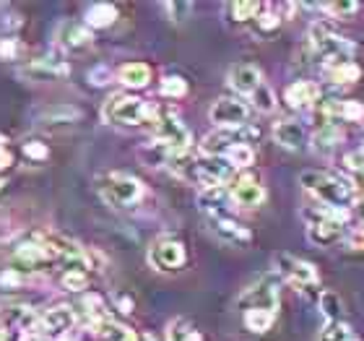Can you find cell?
<instances>
[{
	"mask_svg": "<svg viewBox=\"0 0 364 341\" xmlns=\"http://www.w3.org/2000/svg\"><path fill=\"white\" fill-rule=\"evenodd\" d=\"M6 185H8V180H6V177H3V174H0V193L6 190Z\"/></svg>",
	"mask_w": 364,
	"mask_h": 341,
	"instance_id": "obj_51",
	"label": "cell"
},
{
	"mask_svg": "<svg viewBox=\"0 0 364 341\" xmlns=\"http://www.w3.org/2000/svg\"><path fill=\"white\" fill-rule=\"evenodd\" d=\"M273 263H276V271L287 281H291L299 292L302 289L310 292V289L318 287V268L310 261H302V258L289 256V253H279V256L273 258Z\"/></svg>",
	"mask_w": 364,
	"mask_h": 341,
	"instance_id": "obj_10",
	"label": "cell"
},
{
	"mask_svg": "<svg viewBox=\"0 0 364 341\" xmlns=\"http://www.w3.org/2000/svg\"><path fill=\"white\" fill-rule=\"evenodd\" d=\"M109 78H112V73H109V68H105V65H99V68L89 70V81L94 86H105Z\"/></svg>",
	"mask_w": 364,
	"mask_h": 341,
	"instance_id": "obj_47",
	"label": "cell"
},
{
	"mask_svg": "<svg viewBox=\"0 0 364 341\" xmlns=\"http://www.w3.org/2000/svg\"><path fill=\"white\" fill-rule=\"evenodd\" d=\"M81 120V110H76V107H68V105H60V107H50V110H45L42 112V117H39V122L42 125H70V122Z\"/></svg>",
	"mask_w": 364,
	"mask_h": 341,
	"instance_id": "obj_28",
	"label": "cell"
},
{
	"mask_svg": "<svg viewBox=\"0 0 364 341\" xmlns=\"http://www.w3.org/2000/svg\"><path fill=\"white\" fill-rule=\"evenodd\" d=\"M138 341H154V339L149 334H141V336H138Z\"/></svg>",
	"mask_w": 364,
	"mask_h": 341,
	"instance_id": "obj_53",
	"label": "cell"
},
{
	"mask_svg": "<svg viewBox=\"0 0 364 341\" xmlns=\"http://www.w3.org/2000/svg\"><path fill=\"white\" fill-rule=\"evenodd\" d=\"M23 154H26V159H31V162H45L47 157H50V149H47V144H42V141H26V144H23Z\"/></svg>",
	"mask_w": 364,
	"mask_h": 341,
	"instance_id": "obj_44",
	"label": "cell"
},
{
	"mask_svg": "<svg viewBox=\"0 0 364 341\" xmlns=\"http://www.w3.org/2000/svg\"><path fill=\"white\" fill-rule=\"evenodd\" d=\"M154 117H156V107L136 94H112L102 105V120L117 128H138L144 122H154Z\"/></svg>",
	"mask_w": 364,
	"mask_h": 341,
	"instance_id": "obj_3",
	"label": "cell"
},
{
	"mask_svg": "<svg viewBox=\"0 0 364 341\" xmlns=\"http://www.w3.org/2000/svg\"><path fill=\"white\" fill-rule=\"evenodd\" d=\"M255 138H260V130L252 128L250 122L240 125V128H216L200 141V154H205V157H227L232 149L250 146Z\"/></svg>",
	"mask_w": 364,
	"mask_h": 341,
	"instance_id": "obj_8",
	"label": "cell"
},
{
	"mask_svg": "<svg viewBox=\"0 0 364 341\" xmlns=\"http://www.w3.org/2000/svg\"><path fill=\"white\" fill-rule=\"evenodd\" d=\"M23 53V45L16 37L0 39V61H18Z\"/></svg>",
	"mask_w": 364,
	"mask_h": 341,
	"instance_id": "obj_41",
	"label": "cell"
},
{
	"mask_svg": "<svg viewBox=\"0 0 364 341\" xmlns=\"http://www.w3.org/2000/svg\"><path fill=\"white\" fill-rule=\"evenodd\" d=\"M151 141L167 146L172 154H188L190 146H193V133L180 120V115H175L172 110H156Z\"/></svg>",
	"mask_w": 364,
	"mask_h": 341,
	"instance_id": "obj_7",
	"label": "cell"
},
{
	"mask_svg": "<svg viewBox=\"0 0 364 341\" xmlns=\"http://www.w3.org/2000/svg\"><path fill=\"white\" fill-rule=\"evenodd\" d=\"M114 21H117V8L109 6V3H94V6L86 8L84 23L91 31L107 29V26H112Z\"/></svg>",
	"mask_w": 364,
	"mask_h": 341,
	"instance_id": "obj_26",
	"label": "cell"
},
{
	"mask_svg": "<svg viewBox=\"0 0 364 341\" xmlns=\"http://www.w3.org/2000/svg\"><path fill=\"white\" fill-rule=\"evenodd\" d=\"M167 341H200V331L188 318H177L167 326Z\"/></svg>",
	"mask_w": 364,
	"mask_h": 341,
	"instance_id": "obj_33",
	"label": "cell"
},
{
	"mask_svg": "<svg viewBox=\"0 0 364 341\" xmlns=\"http://www.w3.org/2000/svg\"><path fill=\"white\" fill-rule=\"evenodd\" d=\"M250 99H252V105L258 107L260 112H273V110H276V94H273L268 84L260 86V89L255 91Z\"/></svg>",
	"mask_w": 364,
	"mask_h": 341,
	"instance_id": "obj_40",
	"label": "cell"
},
{
	"mask_svg": "<svg viewBox=\"0 0 364 341\" xmlns=\"http://www.w3.org/2000/svg\"><path fill=\"white\" fill-rule=\"evenodd\" d=\"M117 81L128 89H146L151 84V68L146 63H125L117 70Z\"/></svg>",
	"mask_w": 364,
	"mask_h": 341,
	"instance_id": "obj_24",
	"label": "cell"
},
{
	"mask_svg": "<svg viewBox=\"0 0 364 341\" xmlns=\"http://www.w3.org/2000/svg\"><path fill=\"white\" fill-rule=\"evenodd\" d=\"M320 99V86L312 81H294L284 91V102L294 110H310L315 102Z\"/></svg>",
	"mask_w": 364,
	"mask_h": 341,
	"instance_id": "obj_22",
	"label": "cell"
},
{
	"mask_svg": "<svg viewBox=\"0 0 364 341\" xmlns=\"http://www.w3.org/2000/svg\"><path fill=\"white\" fill-rule=\"evenodd\" d=\"M169 169L180 180L196 185V188H216V185H229L235 180L237 169L229 164L224 157H205V154H175L169 162Z\"/></svg>",
	"mask_w": 364,
	"mask_h": 341,
	"instance_id": "obj_1",
	"label": "cell"
},
{
	"mask_svg": "<svg viewBox=\"0 0 364 341\" xmlns=\"http://www.w3.org/2000/svg\"><path fill=\"white\" fill-rule=\"evenodd\" d=\"M149 263L151 268L161 273H172L180 271L182 266L188 263V253H185V245L177 240V237H156L149 248Z\"/></svg>",
	"mask_w": 364,
	"mask_h": 341,
	"instance_id": "obj_9",
	"label": "cell"
},
{
	"mask_svg": "<svg viewBox=\"0 0 364 341\" xmlns=\"http://www.w3.org/2000/svg\"><path fill=\"white\" fill-rule=\"evenodd\" d=\"M205 224H208V232H211L219 243L232 245V248H247L252 243V232L245 224L235 221L227 214H213V216H205Z\"/></svg>",
	"mask_w": 364,
	"mask_h": 341,
	"instance_id": "obj_12",
	"label": "cell"
},
{
	"mask_svg": "<svg viewBox=\"0 0 364 341\" xmlns=\"http://www.w3.org/2000/svg\"><path fill=\"white\" fill-rule=\"evenodd\" d=\"M229 196H232V204L240 209H258L266 201V188L252 174H237L235 180L229 182Z\"/></svg>",
	"mask_w": 364,
	"mask_h": 341,
	"instance_id": "obj_14",
	"label": "cell"
},
{
	"mask_svg": "<svg viewBox=\"0 0 364 341\" xmlns=\"http://www.w3.org/2000/svg\"><path fill=\"white\" fill-rule=\"evenodd\" d=\"M273 320H276V313H266V310L242 313L245 328H247V331H252V334H266L268 328L273 326Z\"/></svg>",
	"mask_w": 364,
	"mask_h": 341,
	"instance_id": "obj_32",
	"label": "cell"
},
{
	"mask_svg": "<svg viewBox=\"0 0 364 341\" xmlns=\"http://www.w3.org/2000/svg\"><path fill=\"white\" fill-rule=\"evenodd\" d=\"M320 115H323V120L357 122L364 117V105L362 102H354V99H331V102L323 105Z\"/></svg>",
	"mask_w": 364,
	"mask_h": 341,
	"instance_id": "obj_21",
	"label": "cell"
},
{
	"mask_svg": "<svg viewBox=\"0 0 364 341\" xmlns=\"http://www.w3.org/2000/svg\"><path fill=\"white\" fill-rule=\"evenodd\" d=\"M164 11H167L169 21L182 23L188 21L190 14H193V3H164Z\"/></svg>",
	"mask_w": 364,
	"mask_h": 341,
	"instance_id": "obj_42",
	"label": "cell"
},
{
	"mask_svg": "<svg viewBox=\"0 0 364 341\" xmlns=\"http://www.w3.org/2000/svg\"><path fill=\"white\" fill-rule=\"evenodd\" d=\"M68 73H70V65L63 58H55V55L31 61L26 68H21V76L34 78V81H55V78H65Z\"/></svg>",
	"mask_w": 364,
	"mask_h": 341,
	"instance_id": "obj_19",
	"label": "cell"
},
{
	"mask_svg": "<svg viewBox=\"0 0 364 341\" xmlns=\"http://www.w3.org/2000/svg\"><path fill=\"white\" fill-rule=\"evenodd\" d=\"M76 323H78V315L73 308H68V305H55V308L42 313L39 326L34 334H45V336H50V339H58V336L68 334Z\"/></svg>",
	"mask_w": 364,
	"mask_h": 341,
	"instance_id": "obj_16",
	"label": "cell"
},
{
	"mask_svg": "<svg viewBox=\"0 0 364 341\" xmlns=\"http://www.w3.org/2000/svg\"><path fill=\"white\" fill-rule=\"evenodd\" d=\"M60 287L68 289V292H84L89 287V271H81V268H70V271L60 273Z\"/></svg>",
	"mask_w": 364,
	"mask_h": 341,
	"instance_id": "obj_36",
	"label": "cell"
},
{
	"mask_svg": "<svg viewBox=\"0 0 364 341\" xmlns=\"http://www.w3.org/2000/svg\"><path fill=\"white\" fill-rule=\"evenodd\" d=\"M55 39H58V45L63 50H86L94 42V31L84 21H63L58 26Z\"/></svg>",
	"mask_w": 364,
	"mask_h": 341,
	"instance_id": "obj_20",
	"label": "cell"
},
{
	"mask_svg": "<svg viewBox=\"0 0 364 341\" xmlns=\"http://www.w3.org/2000/svg\"><path fill=\"white\" fill-rule=\"evenodd\" d=\"M208 117L216 128H240L250 120V105L240 97H221L211 105Z\"/></svg>",
	"mask_w": 364,
	"mask_h": 341,
	"instance_id": "obj_11",
	"label": "cell"
},
{
	"mask_svg": "<svg viewBox=\"0 0 364 341\" xmlns=\"http://www.w3.org/2000/svg\"><path fill=\"white\" fill-rule=\"evenodd\" d=\"M346 245H349L351 251H362L364 248V227L351 229L349 235H346Z\"/></svg>",
	"mask_w": 364,
	"mask_h": 341,
	"instance_id": "obj_48",
	"label": "cell"
},
{
	"mask_svg": "<svg viewBox=\"0 0 364 341\" xmlns=\"http://www.w3.org/2000/svg\"><path fill=\"white\" fill-rule=\"evenodd\" d=\"M227 204H232V196H229V185H216V188H205L198 190V206L205 211V216H213V214H224Z\"/></svg>",
	"mask_w": 364,
	"mask_h": 341,
	"instance_id": "obj_23",
	"label": "cell"
},
{
	"mask_svg": "<svg viewBox=\"0 0 364 341\" xmlns=\"http://www.w3.org/2000/svg\"><path fill=\"white\" fill-rule=\"evenodd\" d=\"M307 240L320 248H331L346 240L349 229H346V211L341 209H328V206H318L315 211L307 214Z\"/></svg>",
	"mask_w": 364,
	"mask_h": 341,
	"instance_id": "obj_5",
	"label": "cell"
},
{
	"mask_svg": "<svg viewBox=\"0 0 364 341\" xmlns=\"http://www.w3.org/2000/svg\"><path fill=\"white\" fill-rule=\"evenodd\" d=\"M320 313L326 323H336V320H343V300L336 295L333 289H326L320 295Z\"/></svg>",
	"mask_w": 364,
	"mask_h": 341,
	"instance_id": "obj_31",
	"label": "cell"
},
{
	"mask_svg": "<svg viewBox=\"0 0 364 341\" xmlns=\"http://www.w3.org/2000/svg\"><path fill=\"white\" fill-rule=\"evenodd\" d=\"M97 193L112 209H133L144 201V182L128 172H105L97 177Z\"/></svg>",
	"mask_w": 364,
	"mask_h": 341,
	"instance_id": "obj_4",
	"label": "cell"
},
{
	"mask_svg": "<svg viewBox=\"0 0 364 341\" xmlns=\"http://www.w3.org/2000/svg\"><path fill=\"white\" fill-rule=\"evenodd\" d=\"M39 315L29 305H0V328L6 331H23V334H34L39 326Z\"/></svg>",
	"mask_w": 364,
	"mask_h": 341,
	"instance_id": "obj_15",
	"label": "cell"
},
{
	"mask_svg": "<svg viewBox=\"0 0 364 341\" xmlns=\"http://www.w3.org/2000/svg\"><path fill=\"white\" fill-rule=\"evenodd\" d=\"M310 47L318 58H323V65H326V63H336V61H351V55L357 50L351 39L341 37L333 26H328V23H323V21L310 26Z\"/></svg>",
	"mask_w": 364,
	"mask_h": 341,
	"instance_id": "obj_6",
	"label": "cell"
},
{
	"mask_svg": "<svg viewBox=\"0 0 364 341\" xmlns=\"http://www.w3.org/2000/svg\"><path fill=\"white\" fill-rule=\"evenodd\" d=\"M224 159H227L235 169H245V167H252L255 152H252V146H237V149H232Z\"/></svg>",
	"mask_w": 364,
	"mask_h": 341,
	"instance_id": "obj_38",
	"label": "cell"
},
{
	"mask_svg": "<svg viewBox=\"0 0 364 341\" xmlns=\"http://www.w3.org/2000/svg\"><path fill=\"white\" fill-rule=\"evenodd\" d=\"M320 11H326V14L336 16V19H343V16L349 14H357L359 6L357 3H351V0H346V3H323V6H318Z\"/></svg>",
	"mask_w": 364,
	"mask_h": 341,
	"instance_id": "obj_43",
	"label": "cell"
},
{
	"mask_svg": "<svg viewBox=\"0 0 364 341\" xmlns=\"http://www.w3.org/2000/svg\"><path fill=\"white\" fill-rule=\"evenodd\" d=\"M341 138H343V133L336 125H326L323 130H318L315 136L310 138V144H312V149L318 154H323V152H333L336 146L341 144Z\"/></svg>",
	"mask_w": 364,
	"mask_h": 341,
	"instance_id": "obj_30",
	"label": "cell"
},
{
	"mask_svg": "<svg viewBox=\"0 0 364 341\" xmlns=\"http://www.w3.org/2000/svg\"><path fill=\"white\" fill-rule=\"evenodd\" d=\"M299 185H302L312 198H318L320 206H328V209H351L357 206L359 193L357 185L343 177V174L328 172V169H310V172L299 174Z\"/></svg>",
	"mask_w": 364,
	"mask_h": 341,
	"instance_id": "obj_2",
	"label": "cell"
},
{
	"mask_svg": "<svg viewBox=\"0 0 364 341\" xmlns=\"http://www.w3.org/2000/svg\"><path fill=\"white\" fill-rule=\"evenodd\" d=\"M279 287L273 284V281L263 279L258 284H252L242 292V297L237 300V308L242 313L247 310H266V313H276L279 310Z\"/></svg>",
	"mask_w": 364,
	"mask_h": 341,
	"instance_id": "obj_13",
	"label": "cell"
},
{
	"mask_svg": "<svg viewBox=\"0 0 364 341\" xmlns=\"http://www.w3.org/2000/svg\"><path fill=\"white\" fill-rule=\"evenodd\" d=\"M326 76L333 81V84H357L362 78V68H359L354 61H336V63H326L323 65Z\"/></svg>",
	"mask_w": 364,
	"mask_h": 341,
	"instance_id": "obj_25",
	"label": "cell"
},
{
	"mask_svg": "<svg viewBox=\"0 0 364 341\" xmlns=\"http://www.w3.org/2000/svg\"><path fill=\"white\" fill-rule=\"evenodd\" d=\"M21 341H55V339H50V336H45V334H23Z\"/></svg>",
	"mask_w": 364,
	"mask_h": 341,
	"instance_id": "obj_50",
	"label": "cell"
},
{
	"mask_svg": "<svg viewBox=\"0 0 364 341\" xmlns=\"http://www.w3.org/2000/svg\"><path fill=\"white\" fill-rule=\"evenodd\" d=\"M263 8L266 6H260V3H229L227 11H229V19H232V21L247 23V21H255Z\"/></svg>",
	"mask_w": 364,
	"mask_h": 341,
	"instance_id": "obj_35",
	"label": "cell"
},
{
	"mask_svg": "<svg viewBox=\"0 0 364 341\" xmlns=\"http://www.w3.org/2000/svg\"><path fill=\"white\" fill-rule=\"evenodd\" d=\"M0 341H8V331H6V328H0Z\"/></svg>",
	"mask_w": 364,
	"mask_h": 341,
	"instance_id": "obj_52",
	"label": "cell"
},
{
	"mask_svg": "<svg viewBox=\"0 0 364 341\" xmlns=\"http://www.w3.org/2000/svg\"><path fill=\"white\" fill-rule=\"evenodd\" d=\"M138 157H141V162H144L146 167H169V162H172L175 154L169 152L167 146L149 141V144H144L138 149Z\"/></svg>",
	"mask_w": 364,
	"mask_h": 341,
	"instance_id": "obj_27",
	"label": "cell"
},
{
	"mask_svg": "<svg viewBox=\"0 0 364 341\" xmlns=\"http://www.w3.org/2000/svg\"><path fill=\"white\" fill-rule=\"evenodd\" d=\"M343 164H346V169H349V172L362 174V177H364V149L346 154V159H343Z\"/></svg>",
	"mask_w": 364,
	"mask_h": 341,
	"instance_id": "obj_45",
	"label": "cell"
},
{
	"mask_svg": "<svg viewBox=\"0 0 364 341\" xmlns=\"http://www.w3.org/2000/svg\"><path fill=\"white\" fill-rule=\"evenodd\" d=\"M18 235V229L11 224V219H0V243H6V240H14Z\"/></svg>",
	"mask_w": 364,
	"mask_h": 341,
	"instance_id": "obj_49",
	"label": "cell"
},
{
	"mask_svg": "<svg viewBox=\"0 0 364 341\" xmlns=\"http://www.w3.org/2000/svg\"><path fill=\"white\" fill-rule=\"evenodd\" d=\"M320 341H362V339H357V334L351 331V326L346 320H336V323H326L323 326Z\"/></svg>",
	"mask_w": 364,
	"mask_h": 341,
	"instance_id": "obj_34",
	"label": "cell"
},
{
	"mask_svg": "<svg viewBox=\"0 0 364 341\" xmlns=\"http://www.w3.org/2000/svg\"><path fill=\"white\" fill-rule=\"evenodd\" d=\"M227 84L232 86L240 97H252L266 81H263V73H260L255 65H250V63H240V65H232V68H229Z\"/></svg>",
	"mask_w": 364,
	"mask_h": 341,
	"instance_id": "obj_17",
	"label": "cell"
},
{
	"mask_svg": "<svg viewBox=\"0 0 364 341\" xmlns=\"http://www.w3.org/2000/svg\"><path fill=\"white\" fill-rule=\"evenodd\" d=\"M94 334H97L99 341H138V336L130 331L128 326H122L117 320H105V323H99L94 328Z\"/></svg>",
	"mask_w": 364,
	"mask_h": 341,
	"instance_id": "obj_29",
	"label": "cell"
},
{
	"mask_svg": "<svg viewBox=\"0 0 364 341\" xmlns=\"http://www.w3.org/2000/svg\"><path fill=\"white\" fill-rule=\"evenodd\" d=\"M255 34H260V37H266V34H273V31L279 29V23H281V16L276 14H268V6L263 8L258 14V19H255Z\"/></svg>",
	"mask_w": 364,
	"mask_h": 341,
	"instance_id": "obj_39",
	"label": "cell"
},
{
	"mask_svg": "<svg viewBox=\"0 0 364 341\" xmlns=\"http://www.w3.org/2000/svg\"><path fill=\"white\" fill-rule=\"evenodd\" d=\"M159 94L167 99H180L188 94V81L182 76H164L159 84Z\"/></svg>",
	"mask_w": 364,
	"mask_h": 341,
	"instance_id": "obj_37",
	"label": "cell"
},
{
	"mask_svg": "<svg viewBox=\"0 0 364 341\" xmlns=\"http://www.w3.org/2000/svg\"><path fill=\"white\" fill-rule=\"evenodd\" d=\"M273 138L287 152H302L304 146L310 144L307 128L299 120H279L273 125Z\"/></svg>",
	"mask_w": 364,
	"mask_h": 341,
	"instance_id": "obj_18",
	"label": "cell"
},
{
	"mask_svg": "<svg viewBox=\"0 0 364 341\" xmlns=\"http://www.w3.org/2000/svg\"><path fill=\"white\" fill-rule=\"evenodd\" d=\"M14 164V152H11V146H8V138L0 133V174L3 169H8Z\"/></svg>",
	"mask_w": 364,
	"mask_h": 341,
	"instance_id": "obj_46",
	"label": "cell"
}]
</instances>
